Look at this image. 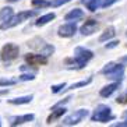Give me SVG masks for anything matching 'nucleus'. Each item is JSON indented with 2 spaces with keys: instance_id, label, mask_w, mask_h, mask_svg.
Returning <instances> with one entry per match:
<instances>
[{
  "instance_id": "1",
  "label": "nucleus",
  "mask_w": 127,
  "mask_h": 127,
  "mask_svg": "<svg viewBox=\"0 0 127 127\" xmlns=\"http://www.w3.org/2000/svg\"><path fill=\"white\" fill-rule=\"evenodd\" d=\"M94 57V53L90 49H85L82 46L75 48L74 50V57L73 59H67V63L71 64L70 68H84L85 64Z\"/></svg>"
},
{
  "instance_id": "2",
  "label": "nucleus",
  "mask_w": 127,
  "mask_h": 127,
  "mask_svg": "<svg viewBox=\"0 0 127 127\" xmlns=\"http://www.w3.org/2000/svg\"><path fill=\"white\" fill-rule=\"evenodd\" d=\"M103 75H106L108 78L115 80V81H122L124 77V64L123 63H115V62H110L102 68L101 71Z\"/></svg>"
},
{
  "instance_id": "3",
  "label": "nucleus",
  "mask_w": 127,
  "mask_h": 127,
  "mask_svg": "<svg viewBox=\"0 0 127 127\" xmlns=\"http://www.w3.org/2000/svg\"><path fill=\"white\" fill-rule=\"evenodd\" d=\"M113 119L115 116L112 115V109L108 105H99L91 116V122H99V123H106Z\"/></svg>"
},
{
  "instance_id": "4",
  "label": "nucleus",
  "mask_w": 127,
  "mask_h": 127,
  "mask_svg": "<svg viewBox=\"0 0 127 127\" xmlns=\"http://www.w3.org/2000/svg\"><path fill=\"white\" fill-rule=\"evenodd\" d=\"M27 45H28V48L34 49V50H38V52H41L42 55L46 56V57H49L50 55H53V52H55V46L46 43L42 38H34V39H31Z\"/></svg>"
},
{
  "instance_id": "5",
  "label": "nucleus",
  "mask_w": 127,
  "mask_h": 127,
  "mask_svg": "<svg viewBox=\"0 0 127 127\" xmlns=\"http://www.w3.org/2000/svg\"><path fill=\"white\" fill-rule=\"evenodd\" d=\"M35 15H36V11H30V10H28V11H21L17 15H11V18H8L7 21H4V23L1 24V30L13 28V27L18 25V24H21L23 21L31 18V17H35Z\"/></svg>"
},
{
  "instance_id": "6",
  "label": "nucleus",
  "mask_w": 127,
  "mask_h": 127,
  "mask_svg": "<svg viewBox=\"0 0 127 127\" xmlns=\"http://www.w3.org/2000/svg\"><path fill=\"white\" fill-rule=\"evenodd\" d=\"M20 53V48L14 43H6V45L1 48V52H0V57L4 63H11L13 60H15L18 57Z\"/></svg>"
},
{
  "instance_id": "7",
  "label": "nucleus",
  "mask_w": 127,
  "mask_h": 127,
  "mask_svg": "<svg viewBox=\"0 0 127 127\" xmlns=\"http://www.w3.org/2000/svg\"><path fill=\"white\" fill-rule=\"evenodd\" d=\"M88 115H90V112H88L87 109H78V110H75L74 113H71L70 116H67V117L63 120V124L64 126H74V124H78L80 122H82Z\"/></svg>"
},
{
  "instance_id": "8",
  "label": "nucleus",
  "mask_w": 127,
  "mask_h": 127,
  "mask_svg": "<svg viewBox=\"0 0 127 127\" xmlns=\"http://www.w3.org/2000/svg\"><path fill=\"white\" fill-rule=\"evenodd\" d=\"M98 28H99V23H98L96 20H88V21H85V23L81 25L80 32H81L84 36H88V35H92Z\"/></svg>"
},
{
  "instance_id": "9",
  "label": "nucleus",
  "mask_w": 127,
  "mask_h": 127,
  "mask_svg": "<svg viewBox=\"0 0 127 127\" xmlns=\"http://www.w3.org/2000/svg\"><path fill=\"white\" fill-rule=\"evenodd\" d=\"M25 60L27 63H30V66L32 67H36V66H41V64H46L48 63V57L43 56V55H34V53H28L25 55Z\"/></svg>"
},
{
  "instance_id": "10",
  "label": "nucleus",
  "mask_w": 127,
  "mask_h": 127,
  "mask_svg": "<svg viewBox=\"0 0 127 127\" xmlns=\"http://www.w3.org/2000/svg\"><path fill=\"white\" fill-rule=\"evenodd\" d=\"M77 32V25H75V23H68V24H64V25H62L59 28V31H57V34H59V36L62 38H70L73 36V35Z\"/></svg>"
},
{
  "instance_id": "11",
  "label": "nucleus",
  "mask_w": 127,
  "mask_h": 127,
  "mask_svg": "<svg viewBox=\"0 0 127 127\" xmlns=\"http://www.w3.org/2000/svg\"><path fill=\"white\" fill-rule=\"evenodd\" d=\"M67 112V109L64 108V106H55L53 108V110H52V113H50V116L48 117V123L50 124L52 122H55V120H57V119H60L62 116L64 115V113Z\"/></svg>"
},
{
  "instance_id": "12",
  "label": "nucleus",
  "mask_w": 127,
  "mask_h": 127,
  "mask_svg": "<svg viewBox=\"0 0 127 127\" xmlns=\"http://www.w3.org/2000/svg\"><path fill=\"white\" fill-rule=\"evenodd\" d=\"M117 88H119V81H116V82H113V84H109V85L103 87V88L99 91V95H101L102 98H109Z\"/></svg>"
},
{
  "instance_id": "13",
  "label": "nucleus",
  "mask_w": 127,
  "mask_h": 127,
  "mask_svg": "<svg viewBox=\"0 0 127 127\" xmlns=\"http://www.w3.org/2000/svg\"><path fill=\"white\" fill-rule=\"evenodd\" d=\"M34 120V115L30 113V115H23V116H17V117H13L11 119V126H18V124H24L27 122H32Z\"/></svg>"
},
{
  "instance_id": "14",
  "label": "nucleus",
  "mask_w": 127,
  "mask_h": 127,
  "mask_svg": "<svg viewBox=\"0 0 127 127\" xmlns=\"http://www.w3.org/2000/svg\"><path fill=\"white\" fill-rule=\"evenodd\" d=\"M82 17H84V11L82 10H80V8H73L70 13L66 14L64 18L67 20V21H77V20H81Z\"/></svg>"
},
{
  "instance_id": "15",
  "label": "nucleus",
  "mask_w": 127,
  "mask_h": 127,
  "mask_svg": "<svg viewBox=\"0 0 127 127\" xmlns=\"http://www.w3.org/2000/svg\"><path fill=\"white\" fill-rule=\"evenodd\" d=\"M55 17H56L55 13H48V14L39 17V18L35 21V25H36V27H43V25H46L48 23H50L52 20H55Z\"/></svg>"
},
{
  "instance_id": "16",
  "label": "nucleus",
  "mask_w": 127,
  "mask_h": 127,
  "mask_svg": "<svg viewBox=\"0 0 127 127\" xmlns=\"http://www.w3.org/2000/svg\"><path fill=\"white\" fill-rule=\"evenodd\" d=\"M115 35H116L115 27H108V28L103 31V34L99 36V42H106V41H109V39H112Z\"/></svg>"
},
{
  "instance_id": "17",
  "label": "nucleus",
  "mask_w": 127,
  "mask_h": 127,
  "mask_svg": "<svg viewBox=\"0 0 127 127\" xmlns=\"http://www.w3.org/2000/svg\"><path fill=\"white\" fill-rule=\"evenodd\" d=\"M32 99H34L32 95H27V96H20V98H14V99H8V102L11 105H25V103H30Z\"/></svg>"
},
{
  "instance_id": "18",
  "label": "nucleus",
  "mask_w": 127,
  "mask_h": 127,
  "mask_svg": "<svg viewBox=\"0 0 127 127\" xmlns=\"http://www.w3.org/2000/svg\"><path fill=\"white\" fill-rule=\"evenodd\" d=\"M13 15V8L11 7H3L0 10V21H7L8 18H11Z\"/></svg>"
},
{
  "instance_id": "19",
  "label": "nucleus",
  "mask_w": 127,
  "mask_h": 127,
  "mask_svg": "<svg viewBox=\"0 0 127 127\" xmlns=\"http://www.w3.org/2000/svg\"><path fill=\"white\" fill-rule=\"evenodd\" d=\"M84 4L90 11H96V8L101 7V0H87Z\"/></svg>"
},
{
  "instance_id": "20",
  "label": "nucleus",
  "mask_w": 127,
  "mask_h": 127,
  "mask_svg": "<svg viewBox=\"0 0 127 127\" xmlns=\"http://www.w3.org/2000/svg\"><path fill=\"white\" fill-rule=\"evenodd\" d=\"M92 82V78H87V80H84V81H78V82H75V84H71L68 88H64V90H77V88H81V87H85V85H88V84H91Z\"/></svg>"
},
{
  "instance_id": "21",
  "label": "nucleus",
  "mask_w": 127,
  "mask_h": 127,
  "mask_svg": "<svg viewBox=\"0 0 127 127\" xmlns=\"http://www.w3.org/2000/svg\"><path fill=\"white\" fill-rule=\"evenodd\" d=\"M68 1H71V0H52V1H49V6L50 7H60V6L68 3Z\"/></svg>"
},
{
  "instance_id": "22",
  "label": "nucleus",
  "mask_w": 127,
  "mask_h": 127,
  "mask_svg": "<svg viewBox=\"0 0 127 127\" xmlns=\"http://www.w3.org/2000/svg\"><path fill=\"white\" fill-rule=\"evenodd\" d=\"M32 6H35V7H48L49 1L48 0H32Z\"/></svg>"
},
{
  "instance_id": "23",
  "label": "nucleus",
  "mask_w": 127,
  "mask_h": 127,
  "mask_svg": "<svg viewBox=\"0 0 127 127\" xmlns=\"http://www.w3.org/2000/svg\"><path fill=\"white\" fill-rule=\"evenodd\" d=\"M66 88V82H62V84H56V85H52V92L53 94H57L60 91H63Z\"/></svg>"
},
{
  "instance_id": "24",
  "label": "nucleus",
  "mask_w": 127,
  "mask_h": 127,
  "mask_svg": "<svg viewBox=\"0 0 127 127\" xmlns=\"http://www.w3.org/2000/svg\"><path fill=\"white\" fill-rule=\"evenodd\" d=\"M34 78H35V74H32V73H28V74H21V75H20V80H21V81H32Z\"/></svg>"
},
{
  "instance_id": "25",
  "label": "nucleus",
  "mask_w": 127,
  "mask_h": 127,
  "mask_svg": "<svg viewBox=\"0 0 127 127\" xmlns=\"http://www.w3.org/2000/svg\"><path fill=\"white\" fill-rule=\"evenodd\" d=\"M117 1H120V0H101V7L106 8L109 6H112V4L117 3Z\"/></svg>"
},
{
  "instance_id": "26",
  "label": "nucleus",
  "mask_w": 127,
  "mask_h": 127,
  "mask_svg": "<svg viewBox=\"0 0 127 127\" xmlns=\"http://www.w3.org/2000/svg\"><path fill=\"white\" fill-rule=\"evenodd\" d=\"M14 80H1L0 78V87H7V85H14Z\"/></svg>"
},
{
  "instance_id": "27",
  "label": "nucleus",
  "mask_w": 127,
  "mask_h": 127,
  "mask_svg": "<svg viewBox=\"0 0 127 127\" xmlns=\"http://www.w3.org/2000/svg\"><path fill=\"white\" fill-rule=\"evenodd\" d=\"M116 102H117V103H126V102H127V91L124 94H122L120 96H117Z\"/></svg>"
},
{
  "instance_id": "28",
  "label": "nucleus",
  "mask_w": 127,
  "mask_h": 127,
  "mask_svg": "<svg viewBox=\"0 0 127 127\" xmlns=\"http://www.w3.org/2000/svg\"><path fill=\"white\" fill-rule=\"evenodd\" d=\"M119 43H120L119 41H112V42H109V43H106L105 48L106 49H113V48H116V46H119Z\"/></svg>"
},
{
  "instance_id": "29",
  "label": "nucleus",
  "mask_w": 127,
  "mask_h": 127,
  "mask_svg": "<svg viewBox=\"0 0 127 127\" xmlns=\"http://www.w3.org/2000/svg\"><path fill=\"white\" fill-rule=\"evenodd\" d=\"M113 127H127V120L126 122H122V123H115Z\"/></svg>"
},
{
  "instance_id": "30",
  "label": "nucleus",
  "mask_w": 127,
  "mask_h": 127,
  "mask_svg": "<svg viewBox=\"0 0 127 127\" xmlns=\"http://www.w3.org/2000/svg\"><path fill=\"white\" fill-rule=\"evenodd\" d=\"M7 92H8V90H3V91H0V95H6Z\"/></svg>"
},
{
  "instance_id": "31",
  "label": "nucleus",
  "mask_w": 127,
  "mask_h": 127,
  "mask_svg": "<svg viewBox=\"0 0 127 127\" xmlns=\"http://www.w3.org/2000/svg\"><path fill=\"white\" fill-rule=\"evenodd\" d=\"M126 62H127V56L123 57V59H120V63H126Z\"/></svg>"
},
{
  "instance_id": "32",
  "label": "nucleus",
  "mask_w": 127,
  "mask_h": 127,
  "mask_svg": "<svg viewBox=\"0 0 127 127\" xmlns=\"http://www.w3.org/2000/svg\"><path fill=\"white\" fill-rule=\"evenodd\" d=\"M123 119H126V120H127V110L123 113Z\"/></svg>"
},
{
  "instance_id": "33",
  "label": "nucleus",
  "mask_w": 127,
  "mask_h": 127,
  "mask_svg": "<svg viewBox=\"0 0 127 127\" xmlns=\"http://www.w3.org/2000/svg\"><path fill=\"white\" fill-rule=\"evenodd\" d=\"M7 1H10V3H14V1H18V0H7Z\"/></svg>"
},
{
  "instance_id": "34",
  "label": "nucleus",
  "mask_w": 127,
  "mask_h": 127,
  "mask_svg": "<svg viewBox=\"0 0 127 127\" xmlns=\"http://www.w3.org/2000/svg\"><path fill=\"white\" fill-rule=\"evenodd\" d=\"M85 1H87V0H81V3H85Z\"/></svg>"
},
{
  "instance_id": "35",
  "label": "nucleus",
  "mask_w": 127,
  "mask_h": 127,
  "mask_svg": "<svg viewBox=\"0 0 127 127\" xmlns=\"http://www.w3.org/2000/svg\"><path fill=\"white\" fill-rule=\"evenodd\" d=\"M126 36H127V32H126Z\"/></svg>"
},
{
  "instance_id": "36",
  "label": "nucleus",
  "mask_w": 127,
  "mask_h": 127,
  "mask_svg": "<svg viewBox=\"0 0 127 127\" xmlns=\"http://www.w3.org/2000/svg\"><path fill=\"white\" fill-rule=\"evenodd\" d=\"M0 126H1V123H0Z\"/></svg>"
}]
</instances>
